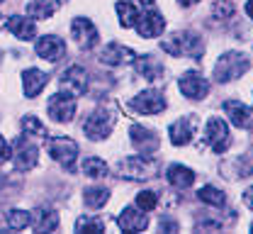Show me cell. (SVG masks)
Returning <instances> with one entry per match:
<instances>
[{
    "label": "cell",
    "mask_w": 253,
    "mask_h": 234,
    "mask_svg": "<svg viewBox=\"0 0 253 234\" xmlns=\"http://www.w3.org/2000/svg\"><path fill=\"white\" fill-rule=\"evenodd\" d=\"M249 66H251V64H249L246 54H241V51H229V54L219 56V61H217V66H214V81H217V83H229V81L244 76V73L249 71Z\"/></svg>",
    "instance_id": "1"
},
{
    "label": "cell",
    "mask_w": 253,
    "mask_h": 234,
    "mask_svg": "<svg viewBox=\"0 0 253 234\" xmlns=\"http://www.w3.org/2000/svg\"><path fill=\"white\" fill-rule=\"evenodd\" d=\"M161 47H163L168 54H173V56H192V59H200V56H202V51H205L202 39H200L197 34H192V32L173 34V37H170V39H166Z\"/></svg>",
    "instance_id": "2"
},
{
    "label": "cell",
    "mask_w": 253,
    "mask_h": 234,
    "mask_svg": "<svg viewBox=\"0 0 253 234\" xmlns=\"http://www.w3.org/2000/svg\"><path fill=\"white\" fill-rule=\"evenodd\" d=\"M49 154L66 171H73L76 168V159H78V144L73 139H68V137H54V139H49Z\"/></svg>",
    "instance_id": "3"
},
{
    "label": "cell",
    "mask_w": 253,
    "mask_h": 234,
    "mask_svg": "<svg viewBox=\"0 0 253 234\" xmlns=\"http://www.w3.org/2000/svg\"><path fill=\"white\" fill-rule=\"evenodd\" d=\"M134 30L139 32V37H158V34L166 30V20H163V15L154 10L151 5H146L144 10H139V17H136V22H134Z\"/></svg>",
    "instance_id": "4"
},
{
    "label": "cell",
    "mask_w": 253,
    "mask_h": 234,
    "mask_svg": "<svg viewBox=\"0 0 253 234\" xmlns=\"http://www.w3.org/2000/svg\"><path fill=\"white\" fill-rule=\"evenodd\" d=\"M154 161H149V156H126L125 161L117 166V173L122 178H131V181H146L149 176H154Z\"/></svg>",
    "instance_id": "5"
},
{
    "label": "cell",
    "mask_w": 253,
    "mask_h": 234,
    "mask_svg": "<svg viewBox=\"0 0 253 234\" xmlns=\"http://www.w3.org/2000/svg\"><path fill=\"white\" fill-rule=\"evenodd\" d=\"M205 141H207V146H210L214 154H224L226 146H229V141H231L226 122L219 120V117H212V120L207 122V127H205Z\"/></svg>",
    "instance_id": "6"
},
{
    "label": "cell",
    "mask_w": 253,
    "mask_h": 234,
    "mask_svg": "<svg viewBox=\"0 0 253 234\" xmlns=\"http://www.w3.org/2000/svg\"><path fill=\"white\" fill-rule=\"evenodd\" d=\"M112 125H115L112 112H107V110H97V112H90V115H88V120L83 122V130H85V134H88L90 139L100 141V139H105V137L110 134Z\"/></svg>",
    "instance_id": "7"
},
{
    "label": "cell",
    "mask_w": 253,
    "mask_h": 234,
    "mask_svg": "<svg viewBox=\"0 0 253 234\" xmlns=\"http://www.w3.org/2000/svg\"><path fill=\"white\" fill-rule=\"evenodd\" d=\"M129 110H134L139 115H158L166 110V98L158 91H144L129 102Z\"/></svg>",
    "instance_id": "8"
},
{
    "label": "cell",
    "mask_w": 253,
    "mask_h": 234,
    "mask_svg": "<svg viewBox=\"0 0 253 234\" xmlns=\"http://www.w3.org/2000/svg\"><path fill=\"white\" fill-rule=\"evenodd\" d=\"M88 83H90V76L81 66H68L63 71L61 81H59V86L63 91H68L71 95H85L88 93Z\"/></svg>",
    "instance_id": "9"
},
{
    "label": "cell",
    "mask_w": 253,
    "mask_h": 234,
    "mask_svg": "<svg viewBox=\"0 0 253 234\" xmlns=\"http://www.w3.org/2000/svg\"><path fill=\"white\" fill-rule=\"evenodd\" d=\"M49 117L54 122H71L76 117V100L68 93H56L49 100Z\"/></svg>",
    "instance_id": "10"
},
{
    "label": "cell",
    "mask_w": 253,
    "mask_h": 234,
    "mask_svg": "<svg viewBox=\"0 0 253 234\" xmlns=\"http://www.w3.org/2000/svg\"><path fill=\"white\" fill-rule=\"evenodd\" d=\"M195 130H197V117H195V115L180 117V120L173 122L170 130H168L170 144H175V146H185V144H190L192 137H195Z\"/></svg>",
    "instance_id": "11"
},
{
    "label": "cell",
    "mask_w": 253,
    "mask_h": 234,
    "mask_svg": "<svg viewBox=\"0 0 253 234\" xmlns=\"http://www.w3.org/2000/svg\"><path fill=\"white\" fill-rule=\"evenodd\" d=\"M71 32H73V39L81 49H93L97 44V30L88 17H76L71 22Z\"/></svg>",
    "instance_id": "12"
},
{
    "label": "cell",
    "mask_w": 253,
    "mask_h": 234,
    "mask_svg": "<svg viewBox=\"0 0 253 234\" xmlns=\"http://www.w3.org/2000/svg\"><path fill=\"white\" fill-rule=\"evenodd\" d=\"M12 164L17 171H32L34 164H37V146L32 144L30 139L22 134L20 139H17V144H15V159H12Z\"/></svg>",
    "instance_id": "13"
},
{
    "label": "cell",
    "mask_w": 253,
    "mask_h": 234,
    "mask_svg": "<svg viewBox=\"0 0 253 234\" xmlns=\"http://www.w3.org/2000/svg\"><path fill=\"white\" fill-rule=\"evenodd\" d=\"M178 86H180L183 95H188L190 100H202L207 95V91H210V81L205 76H200V73H185V76H180Z\"/></svg>",
    "instance_id": "14"
},
{
    "label": "cell",
    "mask_w": 253,
    "mask_h": 234,
    "mask_svg": "<svg viewBox=\"0 0 253 234\" xmlns=\"http://www.w3.org/2000/svg\"><path fill=\"white\" fill-rule=\"evenodd\" d=\"M37 54L42 56V59H46V61H61L63 56H66V44H63L61 37H56V34H46V37H42L39 42H37Z\"/></svg>",
    "instance_id": "15"
},
{
    "label": "cell",
    "mask_w": 253,
    "mask_h": 234,
    "mask_svg": "<svg viewBox=\"0 0 253 234\" xmlns=\"http://www.w3.org/2000/svg\"><path fill=\"white\" fill-rule=\"evenodd\" d=\"M129 139H131L134 149H136L139 154H144V156H149L151 151L158 149V137L151 132V130H146V127L131 125V127H129Z\"/></svg>",
    "instance_id": "16"
},
{
    "label": "cell",
    "mask_w": 253,
    "mask_h": 234,
    "mask_svg": "<svg viewBox=\"0 0 253 234\" xmlns=\"http://www.w3.org/2000/svg\"><path fill=\"white\" fill-rule=\"evenodd\" d=\"M224 112L229 115V120L239 127V130H249L253 127V110L241 100H226L224 102Z\"/></svg>",
    "instance_id": "17"
},
{
    "label": "cell",
    "mask_w": 253,
    "mask_h": 234,
    "mask_svg": "<svg viewBox=\"0 0 253 234\" xmlns=\"http://www.w3.org/2000/svg\"><path fill=\"white\" fill-rule=\"evenodd\" d=\"M131 59H134V51L122 47V44H107L100 51V61L107 64V66H122V64H129Z\"/></svg>",
    "instance_id": "18"
},
{
    "label": "cell",
    "mask_w": 253,
    "mask_h": 234,
    "mask_svg": "<svg viewBox=\"0 0 253 234\" xmlns=\"http://www.w3.org/2000/svg\"><path fill=\"white\" fill-rule=\"evenodd\" d=\"M117 225H120V230H125V232H144L146 227H149V217L141 212V207L139 210H125L122 215H120V220H117Z\"/></svg>",
    "instance_id": "19"
},
{
    "label": "cell",
    "mask_w": 253,
    "mask_h": 234,
    "mask_svg": "<svg viewBox=\"0 0 253 234\" xmlns=\"http://www.w3.org/2000/svg\"><path fill=\"white\" fill-rule=\"evenodd\" d=\"M46 81H49V76H46L44 71H39V68H27V71L22 73V83H25V95H27V98H37V95H39V93L44 91Z\"/></svg>",
    "instance_id": "20"
},
{
    "label": "cell",
    "mask_w": 253,
    "mask_h": 234,
    "mask_svg": "<svg viewBox=\"0 0 253 234\" xmlns=\"http://www.w3.org/2000/svg\"><path fill=\"white\" fill-rule=\"evenodd\" d=\"M7 30L15 34L17 39H34V34H37V25H34V20L30 17H22V15H12V17H7Z\"/></svg>",
    "instance_id": "21"
},
{
    "label": "cell",
    "mask_w": 253,
    "mask_h": 234,
    "mask_svg": "<svg viewBox=\"0 0 253 234\" xmlns=\"http://www.w3.org/2000/svg\"><path fill=\"white\" fill-rule=\"evenodd\" d=\"M134 68L146 81H161V76H163V64L158 61L156 56H139L134 61Z\"/></svg>",
    "instance_id": "22"
},
{
    "label": "cell",
    "mask_w": 253,
    "mask_h": 234,
    "mask_svg": "<svg viewBox=\"0 0 253 234\" xmlns=\"http://www.w3.org/2000/svg\"><path fill=\"white\" fill-rule=\"evenodd\" d=\"M56 225H59V215H56L54 210H49V207L34 210V215H32V227H34L37 232H54Z\"/></svg>",
    "instance_id": "23"
},
{
    "label": "cell",
    "mask_w": 253,
    "mask_h": 234,
    "mask_svg": "<svg viewBox=\"0 0 253 234\" xmlns=\"http://www.w3.org/2000/svg\"><path fill=\"white\" fill-rule=\"evenodd\" d=\"M166 178H168V183L173 188H190L192 181H195V173L188 166L173 164V166H168V171H166Z\"/></svg>",
    "instance_id": "24"
},
{
    "label": "cell",
    "mask_w": 253,
    "mask_h": 234,
    "mask_svg": "<svg viewBox=\"0 0 253 234\" xmlns=\"http://www.w3.org/2000/svg\"><path fill=\"white\" fill-rule=\"evenodd\" d=\"M27 10H30L32 17L46 20V17H51V15L59 10V2H56V0H30V2H27Z\"/></svg>",
    "instance_id": "25"
},
{
    "label": "cell",
    "mask_w": 253,
    "mask_h": 234,
    "mask_svg": "<svg viewBox=\"0 0 253 234\" xmlns=\"http://www.w3.org/2000/svg\"><path fill=\"white\" fill-rule=\"evenodd\" d=\"M115 10H117V15H120V25H122V27H134V22H136V17H139V7H136L131 0H120V2L115 5Z\"/></svg>",
    "instance_id": "26"
},
{
    "label": "cell",
    "mask_w": 253,
    "mask_h": 234,
    "mask_svg": "<svg viewBox=\"0 0 253 234\" xmlns=\"http://www.w3.org/2000/svg\"><path fill=\"white\" fill-rule=\"evenodd\" d=\"M197 198L205 202V205H212V207H224V205H226V195L221 193L219 188H214V186H205V188H200Z\"/></svg>",
    "instance_id": "27"
},
{
    "label": "cell",
    "mask_w": 253,
    "mask_h": 234,
    "mask_svg": "<svg viewBox=\"0 0 253 234\" xmlns=\"http://www.w3.org/2000/svg\"><path fill=\"white\" fill-rule=\"evenodd\" d=\"M83 173L88 176V178H105L107 173H110V168H107V164L102 161V159H85L83 161Z\"/></svg>",
    "instance_id": "28"
},
{
    "label": "cell",
    "mask_w": 253,
    "mask_h": 234,
    "mask_svg": "<svg viewBox=\"0 0 253 234\" xmlns=\"http://www.w3.org/2000/svg\"><path fill=\"white\" fill-rule=\"evenodd\" d=\"M107 200H110V190L107 188H88L85 190V205L93 207V210H100Z\"/></svg>",
    "instance_id": "29"
},
{
    "label": "cell",
    "mask_w": 253,
    "mask_h": 234,
    "mask_svg": "<svg viewBox=\"0 0 253 234\" xmlns=\"http://www.w3.org/2000/svg\"><path fill=\"white\" fill-rule=\"evenodd\" d=\"M22 134H25V137H37V139H44V137H46V130H44V125H42L37 117L27 115V117H22Z\"/></svg>",
    "instance_id": "30"
},
{
    "label": "cell",
    "mask_w": 253,
    "mask_h": 234,
    "mask_svg": "<svg viewBox=\"0 0 253 234\" xmlns=\"http://www.w3.org/2000/svg\"><path fill=\"white\" fill-rule=\"evenodd\" d=\"M7 225H10L12 230H25V227L32 225V215L25 212V210H10V212H7Z\"/></svg>",
    "instance_id": "31"
},
{
    "label": "cell",
    "mask_w": 253,
    "mask_h": 234,
    "mask_svg": "<svg viewBox=\"0 0 253 234\" xmlns=\"http://www.w3.org/2000/svg\"><path fill=\"white\" fill-rule=\"evenodd\" d=\"M102 232L105 227H102V222L100 220H93V217H88V215H83V217H78V222H76V232Z\"/></svg>",
    "instance_id": "32"
},
{
    "label": "cell",
    "mask_w": 253,
    "mask_h": 234,
    "mask_svg": "<svg viewBox=\"0 0 253 234\" xmlns=\"http://www.w3.org/2000/svg\"><path fill=\"white\" fill-rule=\"evenodd\" d=\"M231 15H234V5H231L229 0H217V2H214L212 17H217V20H229Z\"/></svg>",
    "instance_id": "33"
},
{
    "label": "cell",
    "mask_w": 253,
    "mask_h": 234,
    "mask_svg": "<svg viewBox=\"0 0 253 234\" xmlns=\"http://www.w3.org/2000/svg\"><path fill=\"white\" fill-rule=\"evenodd\" d=\"M156 202H158V195L154 190H141L136 195V207H141V210H154Z\"/></svg>",
    "instance_id": "34"
},
{
    "label": "cell",
    "mask_w": 253,
    "mask_h": 234,
    "mask_svg": "<svg viewBox=\"0 0 253 234\" xmlns=\"http://www.w3.org/2000/svg\"><path fill=\"white\" fill-rule=\"evenodd\" d=\"M10 154H12V151H10V146H7L5 137L0 134V164H2V161H7V159H10Z\"/></svg>",
    "instance_id": "35"
},
{
    "label": "cell",
    "mask_w": 253,
    "mask_h": 234,
    "mask_svg": "<svg viewBox=\"0 0 253 234\" xmlns=\"http://www.w3.org/2000/svg\"><path fill=\"white\" fill-rule=\"evenodd\" d=\"M244 202H246V205L253 210V188H249V190L244 193Z\"/></svg>",
    "instance_id": "36"
},
{
    "label": "cell",
    "mask_w": 253,
    "mask_h": 234,
    "mask_svg": "<svg viewBox=\"0 0 253 234\" xmlns=\"http://www.w3.org/2000/svg\"><path fill=\"white\" fill-rule=\"evenodd\" d=\"M246 15L253 20V0H249V2H246Z\"/></svg>",
    "instance_id": "37"
},
{
    "label": "cell",
    "mask_w": 253,
    "mask_h": 234,
    "mask_svg": "<svg viewBox=\"0 0 253 234\" xmlns=\"http://www.w3.org/2000/svg\"><path fill=\"white\" fill-rule=\"evenodd\" d=\"M197 0H178V5H183V7H190V5H195Z\"/></svg>",
    "instance_id": "38"
},
{
    "label": "cell",
    "mask_w": 253,
    "mask_h": 234,
    "mask_svg": "<svg viewBox=\"0 0 253 234\" xmlns=\"http://www.w3.org/2000/svg\"><path fill=\"white\" fill-rule=\"evenodd\" d=\"M136 2H141V5H151L154 0H136Z\"/></svg>",
    "instance_id": "39"
}]
</instances>
